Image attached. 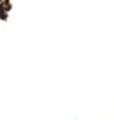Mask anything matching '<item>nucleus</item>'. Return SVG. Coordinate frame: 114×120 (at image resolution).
Instances as JSON below:
<instances>
[]
</instances>
